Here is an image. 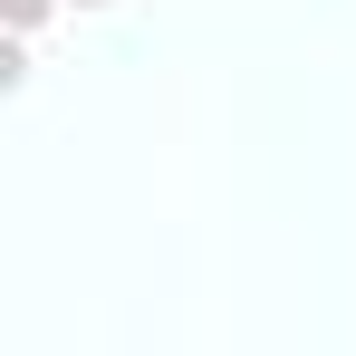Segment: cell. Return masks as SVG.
Instances as JSON below:
<instances>
[{
    "label": "cell",
    "instance_id": "obj_1",
    "mask_svg": "<svg viewBox=\"0 0 356 356\" xmlns=\"http://www.w3.org/2000/svg\"><path fill=\"white\" fill-rule=\"evenodd\" d=\"M0 19H10V39H29V29L49 19V0H0Z\"/></svg>",
    "mask_w": 356,
    "mask_h": 356
},
{
    "label": "cell",
    "instance_id": "obj_2",
    "mask_svg": "<svg viewBox=\"0 0 356 356\" xmlns=\"http://www.w3.org/2000/svg\"><path fill=\"white\" fill-rule=\"evenodd\" d=\"M77 10H106V0H77Z\"/></svg>",
    "mask_w": 356,
    "mask_h": 356
}]
</instances>
